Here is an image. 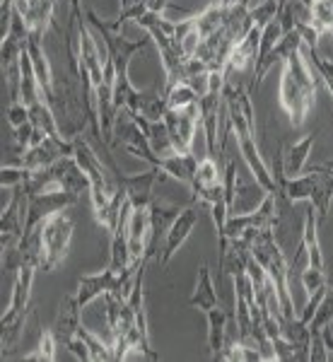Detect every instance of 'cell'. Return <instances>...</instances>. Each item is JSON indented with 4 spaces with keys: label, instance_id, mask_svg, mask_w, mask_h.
I'll use <instances>...</instances> for the list:
<instances>
[{
    "label": "cell",
    "instance_id": "ffe728a7",
    "mask_svg": "<svg viewBox=\"0 0 333 362\" xmlns=\"http://www.w3.org/2000/svg\"><path fill=\"white\" fill-rule=\"evenodd\" d=\"M309 61H312L314 70H317V75L321 80H324V85L329 87L333 85V61L326 56H321L317 49H309Z\"/></svg>",
    "mask_w": 333,
    "mask_h": 362
},
{
    "label": "cell",
    "instance_id": "cb8c5ba5",
    "mask_svg": "<svg viewBox=\"0 0 333 362\" xmlns=\"http://www.w3.org/2000/svg\"><path fill=\"white\" fill-rule=\"evenodd\" d=\"M329 92H331V97H333V85H329Z\"/></svg>",
    "mask_w": 333,
    "mask_h": 362
},
{
    "label": "cell",
    "instance_id": "7c38bea8",
    "mask_svg": "<svg viewBox=\"0 0 333 362\" xmlns=\"http://www.w3.org/2000/svg\"><path fill=\"white\" fill-rule=\"evenodd\" d=\"M198 157L194 153H172V155H165V157H157L155 165L157 169H162V172L167 174V177L172 179H179L184 181V184L191 186V181H194V174L198 169Z\"/></svg>",
    "mask_w": 333,
    "mask_h": 362
},
{
    "label": "cell",
    "instance_id": "3957f363",
    "mask_svg": "<svg viewBox=\"0 0 333 362\" xmlns=\"http://www.w3.org/2000/svg\"><path fill=\"white\" fill-rule=\"evenodd\" d=\"M34 276H37V268L34 266H20L17 268V278L13 285V295H10V302L3 312V319H0V346H3V358L10 353L17 341L22 336V329H25V319L29 312V300H32V285H34Z\"/></svg>",
    "mask_w": 333,
    "mask_h": 362
},
{
    "label": "cell",
    "instance_id": "d4e9b609",
    "mask_svg": "<svg viewBox=\"0 0 333 362\" xmlns=\"http://www.w3.org/2000/svg\"><path fill=\"white\" fill-rule=\"evenodd\" d=\"M326 169H329V167H326ZM329 172H331V177H333V169H329Z\"/></svg>",
    "mask_w": 333,
    "mask_h": 362
},
{
    "label": "cell",
    "instance_id": "7a4b0ae2",
    "mask_svg": "<svg viewBox=\"0 0 333 362\" xmlns=\"http://www.w3.org/2000/svg\"><path fill=\"white\" fill-rule=\"evenodd\" d=\"M295 201H309L317 210L319 225H324L329 220L331 213V201H333V177L324 165L302 172L300 177H292L285 181L283 186V198L280 206Z\"/></svg>",
    "mask_w": 333,
    "mask_h": 362
},
{
    "label": "cell",
    "instance_id": "5b68a950",
    "mask_svg": "<svg viewBox=\"0 0 333 362\" xmlns=\"http://www.w3.org/2000/svg\"><path fill=\"white\" fill-rule=\"evenodd\" d=\"M27 191V218H25V235L34 232V227H39L46 218L56 213H63L70 206L78 203L80 196L70 194L66 189H29Z\"/></svg>",
    "mask_w": 333,
    "mask_h": 362
},
{
    "label": "cell",
    "instance_id": "277c9868",
    "mask_svg": "<svg viewBox=\"0 0 333 362\" xmlns=\"http://www.w3.org/2000/svg\"><path fill=\"white\" fill-rule=\"evenodd\" d=\"M73 145H75V150H73L75 162H78L80 169H83L87 174V179H90V191H87V194H90L92 210L104 208L111 198H114L116 191L121 189L119 181H116L111 167L104 162V157H99L95 153V148L87 143V138L83 133L73 138Z\"/></svg>",
    "mask_w": 333,
    "mask_h": 362
},
{
    "label": "cell",
    "instance_id": "e0dca14e",
    "mask_svg": "<svg viewBox=\"0 0 333 362\" xmlns=\"http://www.w3.org/2000/svg\"><path fill=\"white\" fill-rule=\"evenodd\" d=\"M167 107L169 109H186L198 104L201 95L196 92V87L191 83H174L172 87H165Z\"/></svg>",
    "mask_w": 333,
    "mask_h": 362
},
{
    "label": "cell",
    "instance_id": "4fadbf2b",
    "mask_svg": "<svg viewBox=\"0 0 333 362\" xmlns=\"http://www.w3.org/2000/svg\"><path fill=\"white\" fill-rule=\"evenodd\" d=\"M189 307H196L198 312H203V314L220 307V297H218V290H215L213 273H210V268L206 264H201V268H198L196 290H194V295L189 297Z\"/></svg>",
    "mask_w": 333,
    "mask_h": 362
},
{
    "label": "cell",
    "instance_id": "8fae6325",
    "mask_svg": "<svg viewBox=\"0 0 333 362\" xmlns=\"http://www.w3.org/2000/svg\"><path fill=\"white\" fill-rule=\"evenodd\" d=\"M319 136H321V131H312V133H307L302 140H295V143H283L280 153H283L285 177L292 179V177H300V174L305 172L309 153H312V148H314V143H317Z\"/></svg>",
    "mask_w": 333,
    "mask_h": 362
},
{
    "label": "cell",
    "instance_id": "603a6c76",
    "mask_svg": "<svg viewBox=\"0 0 333 362\" xmlns=\"http://www.w3.org/2000/svg\"><path fill=\"white\" fill-rule=\"evenodd\" d=\"M324 167H329V169H333V160H329V162H324Z\"/></svg>",
    "mask_w": 333,
    "mask_h": 362
},
{
    "label": "cell",
    "instance_id": "5bb4252c",
    "mask_svg": "<svg viewBox=\"0 0 333 362\" xmlns=\"http://www.w3.org/2000/svg\"><path fill=\"white\" fill-rule=\"evenodd\" d=\"M235 314L225 312L222 307H215L206 312L208 319V350H210V360H220L222 350L227 346V321Z\"/></svg>",
    "mask_w": 333,
    "mask_h": 362
},
{
    "label": "cell",
    "instance_id": "8992f818",
    "mask_svg": "<svg viewBox=\"0 0 333 362\" xmlns=\"http://www.w3.org/2000/svg\"><path fill=\"white\" fill-rule=\"evenodd\" d=\"M162 124H165L169 145H172L174 153H191L194 136L201 131V112H198V104L186 107V109H167Z\"/></svg>",
    "mask_w": 333,
    "mask_h": 362
},
{
    "label": "cell",
    "instance_id": "ba28073f",
    "mask_svg": "<svg viewBox=\"0 0 333 362\" xmlns=\"http://www.w3.org/2000/svg\"><path fill=\"white\" fill-rule=\"evenodd\" d=\"M237 148L242 160L247 162L249 172L254 174L259 189L264 191L266 196H276L278 198V181L273 177V172L268 169V165L264 162V157L259 153V145H256V136L251 133H237Z\"/></svg>",
    "mask_w": 333,
    "mask_h": 362
},
{
    "label": "cell",
    "instance_id": "44dd1931",
    "mask_svg": "<svg viewBox=\"0 0 333 362\" xmlns=\"http://www.w3.org/2000/svg\"><path fill=\"white\" fill-rule=\"evenodd\" d=\"M5 119H8L10 128H20L29 121V107L25 102H8L5 109Z\"/></svg>",
    "mask_w": 333,
    "mask_h": 362
},
{
    "label": "cell",
    "instance_id": "9a60e30c",
    "mask_svg": "<svg viewBox=\"0 0 333 362\" xmlns=\"http://www.w3.org/2000/svg\"><path fill=\"white\" fill-rule=\"evenodd\" d=\"M319 220H317V210L314 206L307 210L305 215V232H302V244L307 249V259H309V266L312 268H319V271H326V261H324V254H321V244H319Z\"/></svg>",
    "mask_w": 333,
    "mask_h": 362
},
{
    "label": "cell",
    "instance_id": "9c48e42d",
    "mask_svg": "<svg viewBox=\"0 0 333 362\" xmlns=\"http://www.w3.org/2000/svg\"><path fill=\"white\" fill-rule=\"evenodd\" d=\"M116 276L119 273L114 271V268H104V271H97V273H87L78 280V288H75L73 295H68L66 300L73 305L75 309H83L90 305V302H95L97 297H104L107 293H111L116 285Z\"/></svg>",
    "mask_w": 333,
    "mask_h": 362
},
{
    "label": "cell",
    "instance_id": "d6986e66",
    "mask_svg": "<svg viewBox=\"0 0 333 362\" xmlns=\"http://www.w3.org/2000/svg\"><path fill=\"white\" fill-rule=\"evenodd\" d=\"M300 280L307 290V297H312L314 293H319L321 288H326V271H319V268L307 266L305 271L300 273Z\"/></svg>",
    "mask_w": 333,
    "mask_h": 362
},
{
    "label": "cell",
    "instance_id": "6da1fadb",
    "mask_svg": "<svg viewBox=\"0 0 333 362\" xmlns=\"http://www.w3.org/2000/svg\"><path fill=\"white\" fill-rule=\"evenodd\" d=\"M317 87L319 80L309 70L300 46L283 61V73H280V107L285 109L295 128L305 124L307 112L317 102Z\"/></svg>",
    "mask_w": 333,
    "mask_h": 362
},
{
    "label": "cell",
    "instance_id": "7402d4cb",
    "mask_svg": "<svg viewBox=\"0 0 333 362\" xmlns=\"http://www.w3.org/2000/svg\"><path fill=\"white\" fill-rule=\"evenodd\" d=\"M321 341H324V346H326V353H329V360H333V334H331L329 326H326V329H321Z\"/></svg>",
    "mask_w": 333,
    "mask_h": 362
},
{
    "label": "cell",
    "instance_id": "2e32d148",
    "mask_svg": "<svg viewBox=\"0 0 333 362\" xmlns=\"http://www.w3.org/2000/svg\"><path fill=\"white\" fill-rule=\"evenodd\" d=\"M58 346H61V343H58L54 329H42V331H39L37 350L27 353L22 360H27V362H54L58 358Z\"/></svg>",
    "mask_w": 333,
    "mask_h": 362
},
{
    "label": "cell",
    "instance_id": "52a82bcc",
    "mask_svg": "<svg viewBox=\"0 0 333 362\" xmlns=\"http://www.w3.org/2000/svg\"><path fill=\"white\" fill-rule=\"evenodd\" d=\"M203 208H206V206H203V203H198V201H191L186 208H181L177 220H174L172 227L167 230L165 244H162V256H160V266L162 268L169 266V261L174 259V254L184 247V242L191 237V232L196 230V225L201 223Z\"/></svg>",
    "mask_w": 333,
    "mask_h": 362
},
{
    "label": "cell",
    "instance_id": "30bf717a",
    "mask_svg": "<svg viewBox=\"0 0 333 362\" xmlns=\"http://www.w3.org/2000/svg\"><path fill=\"white\" fill-rule=\"evenodd\" d=\"M181 213L179 206H167L160 198H153L150 203V225H153V235H150V247H148V256L145 259L153 261L160 251V242L165 244L167 230L172 227V223L177 220V215Z\"/></svg>",
    "mask_w": 333,
    "mask_h": 362
},
{
    "label": "cell",
    "instance_id": "ac0fdd59",
    "mask_svg": "<svg viewBox=\"0 0 333 362\" xmlns=\"http://www.w3.org/2000/svg\"><path fill=\"white\" fill-rule=\"evenodd\" d=\"M32 174L34 172H29L25 167L3 165V169H0V186H3V191H15L20 186H25L32 179Z\"/></svg>",
    "mask_w": 333,
    "mask_h": 362
}]
</instances>
